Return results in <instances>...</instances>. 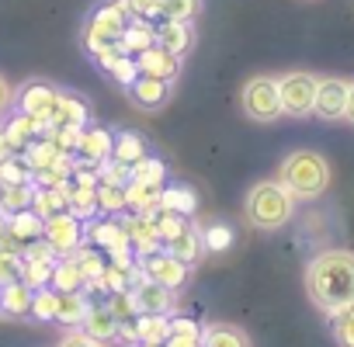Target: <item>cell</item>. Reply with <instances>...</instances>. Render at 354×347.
Returning a JSON list of instances; mask_svg holds the SVG:
<instances>
[{"label": "cell", "mask_w": 354, "mask_h": 347, "mask_svg": "<svg viewBox=\"0 0 354 347\" xmlns=\"http://www.w3.org/2000/svg\"><path fill=\"white\" fill-rule=\"evenodd\" d=\"M306 295L326 316L354 302V250H323L306 268Z\"/></svg>", "instance_id": "obj_1"}, {"label": "cell", "mask_w": 354, "mask_h": 347, "mask_svg": "<svg viewBox=\"0 0 354 347\" xmlns=\"http://www.w3.org/2000/svg\"><path fill=\"white\" fill-rule=\"evenodd\" d=\"M330 163L316 149H292L281 167H278V181L292 191L295 202H316L330 188Z\"/></svg>", "instance_id": "obj_2"}, {"label": "cell", "mask_w": 354, "mask_h": 347, "mask_svg": "<svg viewBox=\"0 0 354 347\" xmlns=\"http://www.w3.org/2000/svg\"><path fill=\"white\" fill-rule=\"evenodd\" d=\"M243 216L254 229L261 233H274L281 226L292 223L295 216V198L292 191L281 185V181H257L250 185L247 191V205H243Z\"/></svg>", "instance_id": "obj_3"}, {"label": "cell", "mask_w": 354, "mask_h": 347, "mask_svg": "<svg viewBox=\"0 0 354 347\" xmlns=\"http://www.w3.org/2000/svg\"><path fill=\"white\" fill-rule=\"evenodd\" d=\"M316 87L319 77L306 73V70H292L278 77V97H281V115L288 118H309L316 108Z\"/></svg>", "instance_id": "obj_4"}, {"label": "cell", "mask_w": 354, "mask_h": 347, "mask_svg": "<svg viewBox=\"0 0 354 347\" xmlns=\"http://www.w3.org/2000/svg\"><path fill=\"white\" fill-rule=\"evenodd\" d=\"M240 104H243V115L250 122H261V125H271L281 118V97H278V80L271 77H250L240 91Z\"/></svg>", "instance_id": "obj_5"}, {"label": "cell", "mask_w": 354, "mask_h": 347, "mask_svg": "<svg viewBox=\"0 0 354 347\" xmlns=\"http://www.w3.org/2000/svg\"><path fill=\"white\" fill-rule=\"evenodd\" d=\"M42 240L56 250V257H59V254H73V250L80 247V240H84V226H80V219H77L73 212H59V216L46 219Z\"/></svg>", "instance_id": "obj_6"}, {"label": "cell", "mask_w": 354, "mask_h": 347, "mask_svg": "<svg viewBox=\"0 0 354 347\" xmlns=\"http://www.w3.org/2000/svg\"><path fill=\"white\" fill-rule=\"evenodd\" d=\"M347 84L351 80H340V77H319L313 115L323 122H340L347 115Z\"/></svg>", "instance_id": "obj_7"}, {"label": "cell", "mask_w": 354, "mask_h": 347, "mask_svg": "<svg viewBox=\"0 0 354 347\" xmlns=\"http://www.w3.org/2000/svg\"><path fill=\"white\" fill-rule=\"evenodd\" d=\"M142 274H146L149 281L167 285V288L177 292V288L188 281V264H185V261H177V257L167 254V250H156V254L142 257Z\"/></svg>", "instance_id": "obj_8"}, {"label": "cell", "mask_w": 354, "mask_h": 347, "mask_svg": "<svg viewBox=\"0 0 354 347\" xmlns=\"http://www.w3.org/2000/svg\"><path fill=\"white\" fill-rule=\"evenodd\" d=\"M129 295H132V302H136V312H160V316H167L170 309H174V288H167V285H156V281H149V278H142V281H136L132 288H129Z\"/></svg>", "instance_id": "obj_9"}, {"label": "cell", "mask_w": 354, "mask_h": 347, "mask_svg": "<svg viewBox=\"0 0 354 347\" xmlns=\"http://www.w3.org/2000/svg\"><path fill=\"white\" fill-rule=\"evenodd\" d=\"M129 94H132V104H139L142 111H156V108H163V104L170 101V80L139 73V77L129 84Z\"/></svg>", "instance_id": "obj_10"}, {"label": "cell", "mask_w": 354, "mask_h": 347, "mask_svg": "<svg viewBox=\"0 0 354 347\" xmlns=\"http://www.w3.org/2000/svg\"><path fill=\"white\" fill-rule=\"evenodd\" d=\"M56 91L49 87V84H42V80H35V84H25L18 94H15V101H18V108L25 111V115H39V118H49L53 115V108H56Z\"/></svg>", "instance_id": "obj_11"}, {"label": "cell", "mask_w": 354, "mask_h": 347, "mask_svg": "<svg viewBox=\"0 0 354 347\" xmlns=\"http://www.w3.org/2000/svg\"><path fill=\"white\" fill-rule=\"evenodd\" d=\"M139 73H149V77H160V80H177L181 73V56L167 53L163 46H153L146 53H139Z\"/></svg>", "instance_id": "obj_12"}, {"label": "cell", "mask_w": 354, "mask_h": 347, "mask_svg": "<svg viewBox=\"0 0 354 347\" xmlns=\"http://www.w3.org/2000/svg\"><path fill=\"white\" fill-rule=\"evenodd\" d=\"M156 46H163L167 53L174 56H185L192 46H195V28L192 21H163L156 28Z\"/></svg>", "instance_id": "obj_13"}, {"label": "cell", "mask_w": 354, "mask_h": 347, "mask_svg": "<svg viewBox=\"0 0 354 347\" xmlns=\"http://www.w3.org/2000/svg\"><path fill=\"white\" fill-rule=\"evenodd\" d=\"M125 236H129V247H132L139 257H149V254H156V250H160L156 226H153V219H146L142 212H139L136 219H129V223H125Z\"/></svg>", "instance_id": "obj_14"}, {"label": "cell", "mask_w": 354, "mask_h": 347, "mask_svg": "<svg viewBox=\"0 0 354 347\" xmlns=\"http://www.w3.org/2000/svg\"><path fill=\"white\" fill-rule=\"evenodd\" d=\"M167 254H174L177 261H185V264L192 268V264H198V257L205 254V236H202L195 226H185L181 236H174V240L167 243Z\"/></svg>", "instance_id": "obj_15"}, {"label": "cell", "mask_w": 354, "mask_h": 347, "mask_svg": "<svg viewBox=\"0 0 354 347\" xmlns=\"http://www.w3.org/2000/svg\"><path fill=\"white\" fill-rule=\"evenodd\" d=\"M42 226H46V219H39L32 209L8 216V236H11L15 243H25V247L35 243V240H42Z\"/></svg>", "instance_id": "obj_16"}, {"label": "cell", "mask_w": 354, "mask_h": 347, "mask_svg": "<svg viewBox=\"0 0 354 347\" xmlns=\"http://www.w3.org/2000/svg\"><path fill=\"white\" fill-rule=\"evenodd\" d=\"M32 295L35 288L25 285V281H11L0 288V312H8V316H28L32 312Z\"/></svg>", "instance_id": "obj_17"}, {"label": "cell", "mask_w": 354, "mask_h": 347, "mask_svg": "<svg viewBox=\"0 0 354 347\" xmlns=\"http://www.w3.org/2000/svg\"><path fill=\"white\" fill-rule=\"evenodd\" d=\"M80 326H84V333H91V337H94V340H101V344L118 337V319L111 316V309H108V306H91Z\"/></svg>", "instance_id": "obj_18"}, {"label": "cell", "mask_w": 354, "mask_h": 347, "mask_svg": "<svg viewBox=\"0 0 354 347\" xmlns=\"http://www.w3.org/2000/svg\"><path fill=\"white\" fill-rule=\"evenodd\" d=\"M136 333H139V344H167L170 340V316L139 312L136 316Z\"/></svg>", "instance_id": "obj_19"}, {"label": "cell", "mask_w": 354, "mask_h": 347, "mask_svg": "<svg viewBox=\"0 0 354 347\" xmlns=\"http://www.w3.org/2000/svg\"><path fill=\"white\" fill-rule=\"evenodd\" d=\"M202 347H250L247 333L230 323H209L202 330Z\"/></svg>", "instance_id": "obj_20"}, {"label": "cell", "mask_w": 354, "mask_h": 347, "mask_svg": "<svg viewBox=\"0 0 354 347\" xmlns=\"http://www.w3.org/2000/svg\"><path fill=\"white\" fill-rule=\"evenodd\" d=\"M87 299L84 292H56V319L66 323V326H80L84 316H87Z\"/></svg>", "instance_id": "obj_21"}, {"label": "cell", "mask_w": 354, "mask_h": 347, "mask_svg": "<svg viewBox=\"0 0 354 347\" xmlns=\"http://www.w3.org/2000/svg\"><path fill=\"white\" fill-rule=\"evenodd\" d=\"M46 122H49V118H39V115H25V111H21L18 118L8 122L4 132H8V139L15 142V149H25V146L32 142V135L46 129Z\"/></svg>", "instance_id": "obj_22"}, {"label": "cell", "mask_w": 354, "mask_h": 347, "mask_svg": "<svg viewBox=\"0 0 354 347\" xmlns=\"http://www.w3.org/2000/svg\"><path fill=\"white\" fill-rule=\"evenodd\" d=\"M111 132L108 129H84V135H80V153H84V160L87 163H101L108 153H111Z\"/></svg>", "instance_id": "obj_23"}, {"label": "cell", "mask_w": 354, "mask_h": 347, "mask_svg": "<svg viewBox=\"0 0 354 347\" xmlns=\"http://www.w3.org/2000/svg\"><path fill=\"white\" fill-rule=\"evenodd\" d=\"M32 212H35L39 219H53V216L66 212V185H63V188H35Z\"/></svg>", "instance_id": "obj_24"}, {"label": "cell", "mask_w": 354, "mask_h": 347, "mask_svg": "<svg viewBox=\"0 0 354 347\" xmlns=\"http://www.w3.org/2000/svg\"><path fill=\"white\" fill-rule=\"evenodd\" d=\"M32 198H35L32 181L28 185H0V212H4V216L32 209Z\"/></svg>", "instance_id": "obj_25"}, {"label": "cell", "mask_w": 354, "mask_h": 347, "mask_svg": "<svg viewBox=\"0 0 354 347\" xmlns=\"http://www.w3.org/2000/svg\"><path fill=\"white\" fill-rule=\"evenodd\" d=\"M91 240H94L97 247H104L111 257H115V254H125V247H129L125 226H118V223H97V226L91 229Z\"/></svg>", "instance_id": "obj_26"}, {"label": "cell", "mask_w": 354, "mask_h": 347, "mask_svg": "<svg viewBox=\"0 0 354 347\" xmlns=\"http://www.w3.org/2000/svg\"><path fill=\"white\" fill-rule=\"evenodd\" d=\"M56 292H80L84 285H87V278L80 274V268H77V261L70 257V261H56V268H53V281H49Z\"/></svg>", "instance_id": "obj_27"}, {"label": "cell", "mask_w": 354, "mask_h": 347, "mask_svg": "<svg viewBox=\"0 0 354 347\" xmlns=\"http://www.w3.org/2000/svg\"><path fill=\"white\" fill-rule=\"evenodd\" d=\"M330 330H333V340L340 347H354V302L330 312Z\"/></svg>", "instance_id": "obj_28"}, {"label": "cell", "mask_w": 354, "mask_h": 347, "mask_svg": "<svg viewBox=\"0 0 354 347\" xmlns=\"http://www.w3.org/2000/svg\"><path fill=\"white\" fill-rule=\"evenodd\" d=\"M129 178H132L136 185H153V188H160L163 178H167V167H163L160 160H153V156H142L139 163L129 167Z\"/></svg>", "instance_id": "obj_29"}, {"label": "cell", "mask_w": 354, "mask_h": 347, "mask_svg": "<svg viewBox=\"0 0 354 347\" xmlns=\"http://www.w3.org/2000/svg\"><path fill=\"white\" fill-rule=\"evenodd\" d=\"M111 156H115L118 163H125V167H132V163H139V160L146 156V149H142V139H139L136 132H122V135H115V146H111Z\"/></svg>", "instance_id": "obj_30"}, {"label": "cell", "mask_w": 354, "mask_h": 347, "mask_svg": "<svg viewBox=\"0 0 354 347\" xmlns=\"http://www.w3.org/2000/svg\"><path fill=\"white\" fill-rule=\"evenodd\" d=\"M49 118H56L59 125H80V129H84V122H87V108H84L80 101H73L70 94H59V97H56V108H53Z\"/></svg>", "instance_id": "obj_31"}, {"label": "cell", "mask_w": 354, "mask_h": 347, "mask_svg": "<svg viewBox=\"0 0 354 347\" xmlns=\"http://www.w3.org/2000/svg\"><path fill=\"white\" fill-rule=\"evenodd\" d=\"M125 205H132V209H139L142 216L146 212H153L156 205H160V188H153V185H129L125 188Z\"/></svg>", "instance_id": "obj_32"}, {"label": "cell", "mask_w": 354, "mask_h": 347, "mask_svg": "<svg viewBox=\"0 0 354 347\" xmlns=\"http://www.w3.org/2000/svg\"><path fill=\"white\" fill-rule=\"evenodd\" d=\"M66 212H73L77 219H91L94 212H97V188H77V191H70L66 188Z\"/></svg>", "instance_id": "obj_33"}, {"label": "cell", "mask_w": 354, "mask_h": 347, "mask_svg": "<svg viewBox=\"0 0 354 347\" xmlns=\"http://www.w3.org/2000/svg\"><path fill=\"white\" fill-rule=\"evenodd\" d=\"M156 46V32L153 28H146V25H136V28H129V32H122L118 35V49L122 53H146V49H153Z\"/></svg>", "instance_id": "obj_34"}, {"label": "cell", "mask_w": 354, "mask_h": 347, "mask_svg": "<svg viewBox=\"0 0 354 347\" xmlns=\"http://www.w3.org/2000/svg\"><path fill=\"white\" fill-rule=\"evenodd\" d=\"M160 209L163 212H177V216H188L195 209V195L188 188H160Z\"/></svg>", "instance_id": "obj_35"}, {"label": "cell", "mask_w": 354, "mask_h": 347, "mask_svg": "<svg viewBox=\"0 0 354 347\" xmlns=\"http://www.w3.org/2000/svg\"><path fill=\"white\" fill-rule=\"evenodd\" d=\"M53 268H56V261H35V257H25L21 281L32 285V288H46V285L53 281Z\"/></svg>", "instance_id": "obj_36"}, {"label": "cell", "mask_w": 354, "mask_h": 347, "mask_svg": "<svg viewBox=\"0 0 354 347\" xmlns=\"http://www.w3.org/2000/svg\"><path fill=\"white\" fill-rule=\"evenodd\" d=\"M198 11H202V0H163L160 4V15L167 21H192Z\"/></svg>", "instance_id": "obj_37"}, {"label": "cell", "mask_w": 354, "mask_h": 347, "mask_svg": "<svg viewBox=\"0 0 354 347\" xmlns=\"http://www.w3.org/2000/svg\"><path fill=\"white\" fill-rule=\"evenodd\" d=\"M32 181V167L21 156H11L0 163V185H28Z\"/></svg>", "instance_id": "obj_38"}, {"label": "cell", "mask_w": 354, "mask_h": 347, "mask_svg": "<svg viewBox=\"0 0 354 347\" xmlns=\"http://www.w3.org/2000/svg\"><path fill=\"white\" fill-rule=\"evenodd\" d=\"M21 268H25V257H21L18 250H8V247H0V285L21 281Z\"/></svg>", "instance_id": "obj_39"}, {"label": "cell", "mask_w": 354, "mask_h": 347, "mask_svg": "<svg viewBox=\"0 0 354 347\" xmlns=\"http://www.w3.org/2000/svg\"><path fill=\"white\" fill-rule=\"evenodd\" d=\"M32 316L35 319H56V288H35L32 295Z\"/></svg>", "instance_id": "obj_40"}, {"label": "cell", "mask_w": 354, "mask_h": 347, "mask_svg": "<svg viewBox=\"0 0 354 347\" xmlns=\"http://www.w3.org/2000/svg\"><path fill=\"white\" fill-rule=\"evenodd\" d=\"M153 226H156V236H160V243H170L174 236H181L185 233V219L177 216V212H167V216H160V219H153Z\"/></svg>", "instance_id": "obj_41"}, {"label": "cell", "mask_w": 354, "mask_h": 347, "mask_svg": "<svg viewBox=\"0 0 354 347\" xmlns=\"http://www.w3.org/2000/svg\"><path fill=\"white\" fill-rule=\"evenodd\" d=\"M73 254H77L73 261H77V268H80V274H84V278L91 281V285H94V281H97V274L104 271V261H101V257H97L94 250H80V247H77Z\"/></svg>", "instance_id": "obj_42"}, {"label": "cell", "mask_w": 354, "mask_h": 347, "mask_svg": "<svg viewBox=\"0 0 354 347\" xmlns=\"http://www.w3.org/2000/svg\"><path fill=\"white\" fill-rule=\"evenodd\" d=\"M97 209H104V212H122V209H125V188H115V185L97 188Z\"/></svg>", "instance_id": "obj_43"}, {"label": "cell", "mask_w": 354, "mask_h": 347, "mask_svg": "<svg viewBox=\"0 0 354 347\" xmlns=\"http://www.w3.org/2000/svg\"><path fill=\"white\" fill-rule=\"evenodd\" d=\"M108 70H111V77H115L118 84H125V87H129V84L139 77V66H136L129 56H122V59H111V63H108Z\"/></svg>", "instance_id": "obj_44"}, {"label": "cell", "mask_w": 354, "mask_h": 347, "mask_svg": "<svg viewBox=\"0 0 354 347\" xmlns=\"http://www.w3.org/2000/svg\"><path fill=\"white\" fill-rule=\"evenodd\" d=\"M56 347H101V340H94L91 333H84V330H70Z\"/></svg>", "instance_id": "obj_45"}, {"label": "cell", "mask_w": 354, "mask_h": 347, "mask_svg": "<svg viewBox=\"0 0 354 347\" xmlns=\"http://www.w3.org/2000/svg\"><path fill=\"white\" fill-rule=\"evenodd\" d=\"M101 178H104V185H115V188H122L125 185V178H129V167L125 163H108L104 170H101Z\"/></svg>", "instance_id": "obj_46"}, {"label": "cell", "mask_w": 354, "mask_h": 347, "mask_svg": "<svg viewBox=\"0 0 354 347\" xmlns=\"http://www.w3.org/2000/svg\"><path fill=\"white\" fill-rule=\"evenodd\" d=\"M125 4H129V11H136V15H142V18H156L163 0H125Z\"/></svg>", "instance_id": "obj_47"}, {"label": "cell", "mask_w": 354, "mask_h": 347, "mask_svg": "<svg viewBox=\"0 0 354 347\" xmlns=\"http://www.w3.org/2000/svg\"><path fill=\"white\" fill-rule=\"evenodd\" d=\"M170 333H181V337H202V326L185 319V316H174L170 319Z\"/></svg>", "instance_id": "obj_48"}, {"label": "cell", "mask_w": 354, "mask_h": 347, "mask_svg": "<svg viewBox=\"0 0 354 347\" xmlns=\"http://www.w3.org/2000/svg\"><path fill=\"white\" fill-rule=\"evenodd\" d=\"M15 104V87L8 84V77L0 73V115H8V108Z\"/></svg>", "instance_id": "obj_49"}, {"label": "cell", "mask_w": 354, "mask_h": 347, "mask_svg": "<svg viewBox=\"0 0 354 347\" xmlns=\"http://www.w3.org/2000/svg\"><path fill=\"white\" fill-rule=\"evenodd\" d=\"M205 247H212V250H219V247H230V229H209V236H205Z\"/></svg>", "instance_id": "obj_50"}, {"label": "cell", "mask_w": 354, "mask_h": 347, "mask_svg": "<svg viewBox=\"0 0 354 347\" xmlns=\"http://www.w3.org/2000/svg\"><path fill=\"white\" fill-rule=\"evenodd\" d=\"M167 347H202V337H181V333H170Z\"/></svg>", "instance_id": "obj_51"}, {"label": "cell", "mask_w": 354, "mask_h": 347, "mask_svg": "<svg viewBox=\"0 0 354 347\" xmlns=\"http://www.w3.org/2000/svg\"><path fill=\"white\" fill-rule=\"evenodd\" d=\"M11 156H18V149H15V142L8 139V132L0 129V163H4V160H11Z\"/></svg>", "instance_id": "obj_52"}, {"label": "cell", "mask_w": 354, "mask_h": 347, "mask_svg": "<svg viewBox=\"0 0 354 347\" xmlns=\"http://www.w3.org/2000/svg\"><path fill=\"white\" fill-rule=\"evenodd\" d=\"M351 125H354V80L347 84V115H344Z\"/></svg>", "instance_id": "obj_53"}, {"label": "cell", "mask_w": 354, "mask_h": 347, "mask_svg": "<svg viewBox=\"0 0 354 347\" xmlns=\"http://www.w3.org/2000/svg\"><path fill=\"white\" fill-rule=\"evenodd\" d=\"M4 233H8V216L0 212V240H4Z\"/></svg>", "instance_id": "obj_54"}, {"label": "cell", "mask_w": 354, "mask_h": 347, "mask_svg": "<svg viewBox=\"0 0 354 347\" xmlns=\"http://www.w3.org/2000/svg\"><path fill=\"white\" fill-rule=\"evenodd\" d=\"M139 347H163V344H139Z\"/></svg>", "instance_id": "obj_55"}, {"label": "cell", "mask_w": 354, "mask_h": 347, "mask_svg": "<svg viewBox=\"0 0 354 347\" xmlns=\"http://www.w3.org/2000/svg\"><path fill=\"white\" fill-rule=\"evenodd\" d=\"M0 288H4V285H0Z\"/></svg>", "instance_id": "obj_56"}]
</instances>
